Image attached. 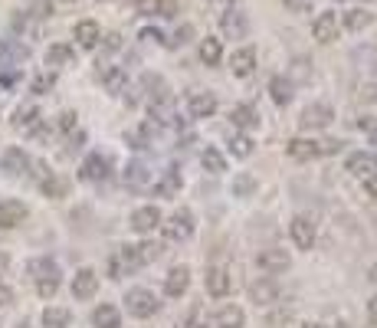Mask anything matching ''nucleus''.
<instances>
[{"mask_svg": "<svg viewBox=\"0 0 377 328\" xmlns=\"http://www.w3.org/2000/svg\"><path fill=\"white\" fill-rule=\"evenodd\" d=\"M220 30L226 40H246L249 33V17H246V10H243L240 0H230L226 7H223L220 13Z\"/></svg>", "mask_w": 377, "mask_h": 328, "instance_id": "f257e3e1", "label": "nucleus"}, {"mask_svg": "<svg viewBox=\"0 0 377 328\" xmlns=\"http://www.w3.org/2000/svg\"><path fill=\"white\" fill-rule=\"evenodd\" d=\"M141 266H145V263H141V253H138V246H131V243H121L119 250L109 256L111 279H125V276H131V273H138Z\"/></svg>", "mask_w": 377, "mask_h": 328, "instance_id": "f03ea898", "label": "nucleus"}, {"mask_svg": "<svg viewBox=\"0 0 377 328\" xmlns=\"http://www.w3.org/2000/svg\"><path fill=\"white\" fill-rule=\"evenodd\" d=\"M158 295L148 289V285H135V289H129L125 293V309H129V315H135V319H151L158 312Z\"/></svg>", "mask_w": 377, "mask_h": 328, "instance_id": "7ed1b4c3", "label": "nucleus"}, {"mask_svg": "<svg viewBox=\"0 0 377 328\" xmlns=\"http://www.w3.org/2000/svg\"><path fill=\"white\" fill-rule=\"evenodd\" d=\"M161 226H164V236L171 243H184L194 236V214H190L187 207H177Z\"/></svg>", "mask_w": 377, "mask_h": 328, "instance_id": "20e7f679", "label": "nucleus"}, {"mask_svg": "<svg viewBox=\"0 0 377 328\" xmlns=\"http://www.w3.org/2000/svg\"><path fill=\"white\" fill-rule=\"evenodd\" d=\"M332 119H334L332 105L312 102V105H305V109H302L299 125H302V131H318V129H325V125H332Z\"/></svg>", "mask_w": 377, "mask_h": 328, "instance_id": "39448f33", "label": "nucleus"}, {"mask_svg": "<svg viewBox=\"0 0 377 328\" xmlns=\"http://www.w3.org/2000/svg\"><path fill=\"white\" fill-rule=\"evenodd\" d=\"M249 302L253 305H273L279 302V283L273 276H259L249 283Z\"/></svg>", "mask_w": 377, "mask_h": 328, "instance_id": "423d86ee", "label": "nucleus"}, {"mask_svg": "<svg viewBox=\"0 0 377 328\" xmlns=\"http://www.w3.org/2000/svg\"><path fill=\"white\" fill-rule=\"evenodd\" d=\"M256 266L266 273V276H279V273H285V269L292 266V256L285 250H279V246H273V250H263L256 256Z\"/></svg>", "mask_w": 377, "mask_h": 328, "instance_id": "0eeeda50", "label": "nucleus"}, {"mask_svg": "<svg viewBox=\"0 0 377 328\" xmlns=\"http://www.w3.org/2000/svg\"><path fill=\"white\" fill-rule=\"evenodd\" d=\"M289 234H292V243H295L299 250H312V246H315V220L299 214L289 224Z\"/></svg>", "mask_w": 377, "mask_h": 328, "instance_id": "6e6552de", "label": "nucleus"}, {"mask_svg": "<svg viewBox=\"0 0 377 328\" xmlns=\"http://www.w3.org/2000/svg\"><path fill=\"white\" fill-rule=\"evenodd\" d=\"M338 30H342V20H338L334 10L318 13L315 23H312V36H315L318 43H332V40H338Z\"/></svg>", "mask_w": 377, "mask_h": 328, "instance_id": "1a4fd4ad", "label": "nucleus"}, {"mask_svg": "<svg viewBox=\"0 0 377 328\" xmlns=\"http://www.w3.org/2000/svg\"><path fill=\"white\" fill-rule=\"evenodd\" d=\"M121 184H125L129 190H148V184H151V168L135 158V161L125 164V171H121Z\"/></svg>", "mask_w": 377, "mask_h": 328, "instance_id": "9d476101", "label": "nucleus"}, {"mask_svg": "<svg viewBox=\"0 0 377 328\" xmlns=\"http://www.w3.org/2000/svg\"><path fill=\"white\" fill-rule=\"evenodd\" d=\"M131 230L135 234H151V230H158L161 226V210L155 207V204H145V207H138L135 214H131Z\"/></svg>", "mask_w": 377, "mask_h": 328, "instance_id": "9b49d317", "label": "nucleus"}, {"mask_svg": "<svg viewBox=\"0 0 377 328\" xmlns=\"http://www.w3.org/2000/svg\"><path fill=\"white\" fill-rule=\"evenodd\" d=\"M0 171L10 174V177H20V174L30 171V155H26L23 148H7L0 155Z\"/></svg>", "mask_w": 377, "mask_h": 328, "instance_id": "f8f14e48", "label": "nucleus"}, {"mask_svg": "<svg viewBox=\"0 0 377 328\" xmlns=\"http://www.w3.org/2000/svg\"><path fill=\"white\" fill-rule=\"evenodd\" d=\"M187 289H190V269L187 266L168 269V276H164V295H168V299H180Z\"/></svg>", "mask_w": 377, "mask_h": 328, "instance_id": "ddd939ff", "label": "nucleus"}, {"mask_svg": "<svg viewBox=\"0 0 377 328\" xmlns=\"http://www.w3.org/2000/svg\"><path fill=\"white\" fill-rule=\"evenodd\" d=\"M111 171V161L105 155H89L86 161H82V168H79V177L82 181H105Z\"/></svg>", "mask_w": 377, "mask_h": 328, "instance_id": "4468645a", "label": "nucleus"}, {"mask_svg": "<svg viewBox=\"0 0 377 328\" xmlns=\"http://www.w3.org/2000/svg\"><path fill=\"white\" fill-rule=\"evenodd\" d=\"M30 217V210H26L23 200H0V226H7V230H13V226H20Z\"/></svg>", "mask_w": 377, "mask_h": 328, "instance_id": "2eb2a0df", "label": "nucleus"}, {"mask_svg": "<svg viewBox=\"0 0 377 328\" xmlns=\"http://www.w3.org/2000/svg\"><path fill=\"white\" fill-rule=\"evenodd\" d=\"M204 283H207V293L214 295V299H226V293H230V273L223 266H210L207 269V276H204Z\"/></svg>", "mask_w": 377, "mask_h": 328, "instance_id": "dca6fc26", "label": "nucleus"}, {"mask_svg": "<svg viewBox=\"0 0 377 328\" xmlns=\"http://www.w3.org/2000/svg\"><path fill=\"white\" fill-rule=\"evenodd\" d=\"M99 293V276H95V269H79L76 276H72V295L76 299H92Z\"/></svg>", "mask_w": 377, "mask_h": 328, "instance_id": "f3484780", "label": "nucleus"}, {"mask_svg": "<svg viewBox=\"0 0 377 328\" xmlns=\"http://www.w3.org/2000/svg\"><path fill=\"white\" fill-rule=\"evenodd\" d=\"M72 36H76V43L82 46V50H95V46L102 43V30H99L95 20H79L76 30H72Z\"/></svg>", "mask_w": 377, "mask_h": 328, "instance_id": "a211bd4d", "label": "nucleus"}, {"mask_svg": "<svg viewBox=\"0 0 377 328\" xmlns=\"http://www.w3.org/2000/svg\"><path fill=\"white\" fill-rule=\"evenodd\" d=\"M230 70H233V76H240V79L253 76V72H256V53L249 50V46H240V50L230 56Z\"/></svg>", "mask_w": 377, "mask_h": 328, "instance_id": "6ab92c4d", "label": "nucleus"}, {"mask_svg": "<svg viewBox=\"0 0 377 328\" xmlns=\"http://www.w3.org/2000/svg\"><path fill=\"white\" fill-rule=\"evenodd\" d=\"M344 168H348L354 177H368V174L377 171V155L374 151H354V155H348Z\"/></svg>", "mask_w": 377, "mask_h": 328, "instance_id": "aec40b11", "label": "nucleus"}, {"mask_svg": "<svg viewBox=\"0 0 377 328\" xmlns=\"http://www.w3.org/2000/svg\"><path fill=\"white\" fill-rule=\"evenodd\" d=\"M269 95H273V102L279 105V109H285V105L295 99V86H292L289 76H273L269 79Z\"/></svg>", "mask_w": 377, "mask_h": 328, "instance_id": "412c9836", "label": "nucleus"}, {"mask_svg": "<svg viewBox=\"0 0 377 328\" xmlns=\"http://www.w3.org/2000/svg\"><path fill=\"white\" fill-rule=\"evenodd\" d=\"M36 121H40V109H36L33 102L17 105V109H13V115H10V125H13V129H20V131H30Z\"/></svg>", "mask_w": 377, "mask_h": 328, "instance_id": "4be33fe9", "label": "nucleus"}, {"mask_svg": "<svg viewBox=\"0 0 377 328\" xmlns=\"http://www.w3.org/2000/svg\"><path fill=\"white\" fill-rule=\"evenodd\" d=\"M92 328H121V312L115 309V305H109V302L95 305V312H92Z\"/></svg>", "mask_w": 377, "mask_h": 328, "instance_id": "5701e85b", "label": "nucleus"}, {"mask_svg": "<svg viewBox=\"0 0 377 328\" xmlns=\"http://www.w3.org/2000/svg\"><path fill=\"white\" fill-rule=\"evenodd\" d=\"M285 151H289V158H295V161L322 158V155H318V141H312V138H292L289 145H285Z\"/></svg>", "mask_w": 377, "mask_h": 328, "instance_id": "b1692460", "label": "nucleus"}, {"mask_svg": "<svg viewBox=\"0 0 377 328\" xmlns=\"http://www.w3.org/2000/svg\"><path fill=\"white\" fill-rule=\"evenodd\" d=\"M243 322H246V315H243L240 305H223V309H217V315H214L217 328H243Z\"/></svg>", "mask_w": 377, "mask_h": 328, "instance_id": "393cba45", "label": "nucleus"}, {"mask_svg": "<svg viewBox=\"0 0 377 328\" xmlns=\"http://www.w3.org/2000/svg\"><path fill=\"white\" fill-rule=\"evenodd\" d=\"M220 60H223V40L204 36V40H200V62H204V66H220Z\"/></svg>", "mask_w": 377, "mask_h": 328, "instance_id": "a878e982", "label": "nucleus"}, {"mask_svg": "<svg viewBox=\"0 0 377 328\" xmlns=\"http://www.w3.org/2000/svg\"><path fill=\"white\" fill-rule=\"evenodd\" d=\"M190 119H207V115H214L217 112V95L214 92H200L190 99Z\"/></svg>", "mask_w": 377, "mask_h": 328, "instance_id": "bb28decb", "label": "nucleus"}, {"mask_svg": "<svg viewBox=\"0 0 377 328\" xmlns=\"http://www.w3.org/2000/svg\"><path fill=\"white\" fill-rule=\"evenodd\" d=\"M26 273L33 279H50V276H60V266H56V259H50V256H36L26 263Z\"/></svg>", "mask_w": 377, "mask_h": 328, "instance_id": "cd10ccee", "label": "nucleus"}, {"mask_svg": "<svg viewBox=\"0 0 377 328\" xmlns=\"http://www.w3.org/2000/svg\"><path fill=\"white\" fill-rule=\"evenodd\" d=\"M180 187H184V177H180V171H174V168H171V171H164V177L158 181L155 194H158V197H174Z\"/></svg>", "mask_w": 377, "mask_h": 328, "instance_id": "c85d7f7f", "label": "nucleus"}, {"mask_svg": "<svg viewBox=\"0 0 377 328\" xmlns=\"http://www.w3.org/2000/svg\"><path fill=\"white\" fill-rule=\"evenodd\" d=\"M344 30H351V33H358V30H364V26H371L374 23V13L371 10H361V7H354V10H348L344 13Z\"/></svg>", "mask_w": 377, "mask_h": 328, "instance_id": "c756f323", "label": "nucleus"}, {"mask_svg": "<svg viewBox=\"0 0 377 328\" xmlns=\"http://www.w3.org/2000/svg\"><path fill=\"white\" fill-rule=\"evenodd\" d=\"M72 60H76V53L69 50L66 43H53L50 50H46V66H53V70H60V66H69Z\"/></svg>", "mask_w": 377, "mask_h": 328, "instance_id": "7c9ffc66", "label": "nucleus"}, {"mask_svg": "<svg viewBox=\"0 0 377 328\" xmlns=\"http://www.w3.org/2000/svg\"><path fill=\"white\" fill-rule=\"evenodd\" d=\"M69 322H72V312L62 309V305L43 309V328H69Z\"/></svg>", "mask_w": 377, "mask_h": 328, "instance_id": "2f4dec72", "label": "nucleus"}, {"mask_svg": "<svg viewBox=\"0 0 377 328\" xmlns=\"http://www.w3.org/2000/svg\"><path fill=\"white\" fill-rule=\"evenodd\" d=\"M99 79L105 82V89H109V92H121V89H125V82H129V79H125V72H121V66H102V70H99Z\"/></svg>", "mask_w": 377, "mask_h": 328, "instance_id": "473e14b6", "label": "nucleus"}, {"mask_svg": "<svg viewBox=\"0 0 377 328\" xmlns=\"http://www.w3.org/2000/svg\"><path fill=\"white\" fill-rule=\"evenodd\" d=\"M230 121L236 125V129H256L259 115H256V109H253V105H236V109L230 112Z\"/></svg>", "mask_w": 377, "mask_h": 328, "instance_id": "72a5a7b5", "label": "nucleus"}, {"mask_svg": "<svg viewBox=\"0 0 377 328\" xmlns=\"http://www.w3.org/2000/svg\"><path fill=\"white\" fill-rule=\"evenodd\" d=\"M200 164H204V171H210V174L226 171V158H223L217 148H204V151H200Z\"/></svg>", "mask_w": 377, "mask_h": 328, "instance_id": "f704fd0d", "label": "nucleus"}, {"mask_svg": "<svg viewBox=\"0 0 377 328\" xmlns=\"http://www.w3.org/2000/svg\"><path fill=\"white\" fill-rule=\"evenodd\" d=\"M40 190H43V197H53V200H60L69 194V184L62 181V177H56V174H50L46 181H40Z\"/></svg>", "mask_w": 377, "mask_h": 328, "instance_id": "c9c22d12", "label": "nucleus"}, {"mask_svg": "<svg viewBox=\"0 0 377 328\" xmlns=\"http://www.w3.org/2000/svg\"><path fill=\"white\" fill-rule=\"evenodd\" d=\"M253 138H246V135H233L230 138V155H236V158H249L253 155Z\"/></svg>", "mask_w": 377, "mask_h": 328, "instance_id": "e433bc0d", "label": "nucleus"}, {"mask_svg": "<svg viewBox=\"0 0 377 328\" xmlns=\"http://www.w3.org/2000/svg\"><path fill=\"white\" fill-rule=\"evenodd\" d=\"M0 53H7V60H13V62H23L26 56H30V50L13 43V40H0Z\"/></svg>", "mask_w": 377, "mask_h": 328, "instance_id": "4c0bfd02", "label": "nucleus"}, {"mask_svg": "<svg viewBox=\"0 0 377 328\" xmlns=\"http://www.w3.org/2000/svg\"><path fill=\"white\" fill-rule=\"evenodd\" d=\"M36 293H40V299H53V295L60 293V276L36 279Z\"/></svg>", "mask_w": 377, "mask_h": 328, "instance_id": "58836bf2", "label": "nucleus"}, {"mask_svg": "<svg viewBox=\"0 0 377 328\" xmlns=\"http://www.w3.org/2000/svg\"><path fill=\"white\" fill-rule=\"evenodd\" d=\"M26 13H30V20H46V17H53V0H33Z\"/></svg>", "mask_w": 377, "mask_h": 328, "instance_id": "ea45409f", "label": "nucleus"}, {"mask_svg": "<svg viewBox=\"0 0 377 328\" xmlns=\"http://www.w3.org/2000/svg\"><path fill=\"white\" fill-rule=\"evenodd\" d=\"M190 36H194V26L184 23V26H177V33H171L168 40H164V46H171V50H174V46H184Z\"/></svg>", "mask_w": 377, "mask_h": 328, "instance_id": "a19ab883", "label": "nucleus"}, {"mask_svg": "<svg viewBox=\"0 0 377 328\" xmlns=\"http://www.w3.org/2000/svg\"><path fill=\"white\" fill-rule=\"evenodd\" d=\"M253 190H256V181H253L249 174H240V177L233 181V194H236V197H246V194H253Z\"/></svg>", "mask_w": 377, "mask_h": 328, "instance_id": "79ce46f5", "label": "nucleus"}, {"mask_svg": "<svg viewBox=\"0 0 377 328\" xmlns=\"http://www.w3.org/2000/svg\"><path fill=\"white\" fill-rule=\"evenodd\" d=\"M161 4L164 0H135V10L145 13V17H158V13H161Z\"/></svg>", "mask_w": 377, "mask_h": 328, "instance_id": "37998d69", "label": "nucleus"}, {"mask_svg": "<svg viewBox=\"0 0 377 328\" xmlns=\"http://www.w3.org/2000/svg\"><path fill=\"white\" fill-rule=\"evenodd\" d=\"M53 86H56V76H53V72H46V76H36V79H33V92H36V95H46Z\"/></svg>", "mask_w": 377, "mask_h": 328, "instance_id": "c03bdc74", "label": "nucleus"}, {"mask_svg": "<svg viewBox=\"0 0 377 328\" xmlns=\"http://www.w3.org/2000/svg\"><path fill=\"white\" fill-rule=\"evenodd\" d=\"M138 253H141V263H155L158 259V253H161V246L158 243H138Z\"/></svg>", "mask_w": 377, "mask_h": 328, "instance_id": "a18cd8bd", "label": "nucleus"}, {"mask_svg": "<svg viewBox=\"0 0 377 328\" xmlns=\"http://www.w3.org/2000/svg\"><path fill=\"white\" fill-rule=\"evenodd\" d=\"M283 4L292 13H312V0H283Z\"/></svg>", "mask_w": 377, "mask_h": 328, "instance_id": "49530a36", "label": "nucleus"}, {"mask_svg": "<svg viewBox=\"0 0 377 328\" xmlns=\"http://www.w3.org/2000/svg\"><path fill=\"white\" fill-rule=\"evenodd\" d=\"M56 129L60 131H76V112H62L60 121H56Z\"/></svg>", "mask_w": 377, "mask_h": 328, "instance_id": "de8ad7c7", "label": "nucleus"}, {"mask_svg": "<svg viewBox=\"0 0 377 328\" xmlns=\"http://www.w3.org/2000/svg\"><path fill=\"white\" fill-rule=\"evenodd\" d=\"M342 151V141L332 138V141H318V155H338Z\"/></svg>", "mask_w": 377, "mask_h": 328, "instance_id": "09e8293b", "label": "nucleus"}, {"mask_svg": "<svg viewBox=\"0 0 377 328\" xmlns=\"http://www.w3.org/2000/svg\"><path fill=\"white\" fill-rule=\"evenodd\" d=\"M364 190H368V197H374V200H377V171L364 177Z\"/></svg>", "mask_w": 377, "mask_h": 328, "instance_id": "8fccbe9b", "label": "nucleus"}, {"mask_svg": "<svg viewBox=\"0 0 377 328\" xmlns=\"http://www.w3.org/2000/svg\"><path fill=\"white\" fill-rule=\"evenodd\" d=\"M105 50H109V53H115V50H121V36L119 33H111V36H105Z\"/></svg>", "mask_w": 377, "mask_h": 328, "instance_id": "3c124183", "label": "nucleus"}, {"mask_svg": "<svg viewBox=\"0 0 377 328\" xmlns=\"http://www.w3.org/2000/svg\"><path fill=\"white\" fill-rule=\"evenodd\" d=\"M10 302H13V293H10L7 285L0 283V305H10Z\"/></svg>", "mask_w": 377, "mask_h": 328, "instance_id": "603ef678", "label": "nucleus"}, {"mask_svg": "<svg viewBox=\"0 0 377 328\" xmlns=\"http://www.w3.org/2000/svg\"><path fill=\"white\" fill-rule=\"evenodd\" d=\"M368 315H371V325L377 328V295H374V299H368Z\"/></svg>", "mask_w": 377, "mask_h": 328, "instance_id": "864d4df0", "label": "nucleus"}, {"mask_svg": "<svg viewBox=\"0 0 377 328\" xmlns=\"http://www.w3.org/2000/svg\"><path fill=\"white\" fill-rule=\"evenodd\" d=\"M141 40H161V33L158 30H141Z\"/></svg>", "mask_w": 377, "mask_h": 328, "instance_id": "5fc2aeb1", "label": "nucleus"}, {"mask_svg": "<svg viewBox=\"0 0 377 328\" xmlns=\"http://www.w3.org/2000/svg\"><path fill=\"white\" fill-rule=\"evenodd\" d=\"M7 266H10V256H7V253H0V276L7 273Z\"/></svg>", "mask_w": 377, "mask_h": 328, "instance_id": "6e6d98bb", "label": "nucleus"}, {"mask_svg": "<svg viewBox=\"0 0 377 328\" xmlns=\"http://www.w3.org/2000/svg\"><path fill=\"white\" fill-rule=\"evenodd\" d=\"M354 125H361V129H377V125H374V121H371V119H358V121H354Z\"/></svg>", "mask_w": 377, "mask_h": 328, "instance_id": "4d7b16f0", "label": "nucleus"}, {"mask_svg": "<svg viewBox=\"0 0 377 328\" xmlns=\"http://www.w3.org/2000/svg\"><path fill=\"white\" fill-rule=\"evenodd\" d=\"M325 328H351V325H348V322H342V319H338V322H332V325H325Z\"/></svg>", "mask_w": 377, "mask_h": 328, "instance_id": "13d9d810", "label": "nucleus"}, {"mask_svg": "<svg viewBox=\"0 0 377 328\" xmlns=\"http://www.w3.org/2000/svg\"><path fill=\"white\" fill-rule=\"evenodd\" d=\"M368 279H371V283H374V285H377V263H374V266H371V273H368Z\"/></svg>", "mask_w": 377, "mask_h": 328, "instance_id": "bf43d9fd", "label": "nucleus"}, {"mask_svg": "<svg viewBox=\"0 0 377 328\" xmlns=\"http://www.w3.org/2000/svg\"><path fill=\"white\" fill-rule=\"evenodd\" d=\"M368 99H374V102H377V86H371V89H368Z\"/></svg>", "mask_w": 377, "mask_h": 328, "instance_id": "052dcab7", "label": "nucleus"}, {"mask_svg": "<svg viewBox=\"0 0 377 328\" xmlns=\"http://www.w3.org/2000/svg\"><path fill=\"white\" fill-rule=\"evenodd\" d=\"M371 145L377 148V129H371Z\"/></svg>", "mask_w": 377, "mask_h": 328, "instance_id": "680f3d73", "label": "nucleus"}, {"mask_svg": "<svg viewBox=\"0 0 377 328\" xmlns=\"http://www.w3.org/2000/svg\"><path fill=\"white\" fill-rule=\"evenodd\" d=\"M299 328H322V325H315V322H305V325H299Z\"/></svg>", "mask_w": 377, "mask_h": 328, "instance_id": "e2e57ef3", "label": "nucleus"}, {"mask_svg": "<svg viewBox=\"0 0 377 328\" xmlns=\"http://www.w3.org/2000/svg\"><path fill=\"white\" fill-rule=\"evenodd\" d=\"M17 328H33V325H30V322H20V325Z\"/></svg>", "mask_w": 377, "mask_h": 328, "instance_id": "0e129e2a", "label": "nucleus"}, {"mask_svg": "<svg viewBox=\"0 0 377 328\" xmlns=\"http://www.w3.org/2000/svg\"><path fill=\"white\" fill-rule=\"evenodd\" d=\"M374 76H377V66H374Z\"/></svg>", "mask_w": 377, "mask_h": 328, "instance_id": "69168bd1", "label": "nucleus"}, {"mask_svg": "<svg viewBox=\"0 0 377 328\" xmlns=\"http://www.w3.org/2000/svg\"><path fill=\"white\" fill-rule=\"evenodd\" d=\"M102 4H105V0H102Z\"/></svg>", "mask_w": 377, "mask_h": 328, "instance_id": "338daca9", "label": "nucleus"}]
</instances>
